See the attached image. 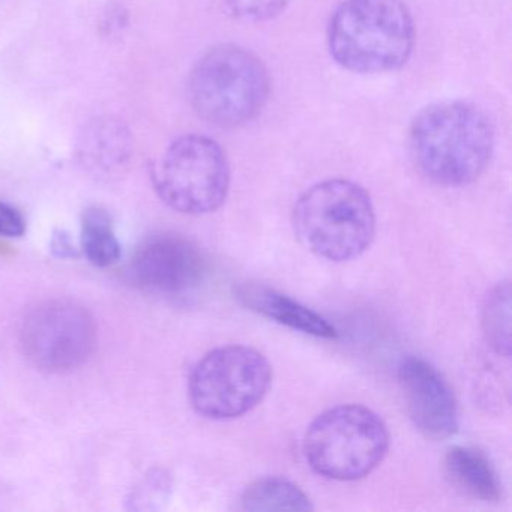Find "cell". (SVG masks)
<instances>
[{
    "mask_svg": "<svg viewBox=\"0 0 512 512\" xmlns=\"http://www.w3.org/2000/svg\"><path fill=\"white\" fill-rule=\"evenodd\" d=\"M409 149L416 169L428 181L442 187H464L475 182L490 163L493 125L473 104H431L410 124Z\"/></svg>",
    "mask_w": 512,
    "mask_h": 512,
    "instance_id": "cell-1",
    "label": "cell"
},
{
    "mask_svg": "<svg viewBox=\"0 0 512 512\" xmlns=\"http://www.w3.org/2000/svg\"><path fill=\"white\" fill-rule=\"evenodd\" d=\"M328 46L352 73L400 70L415 46L412 14L403 0H346L329 23Z\"/></svg>",
    "mask_w": 512,
    "mask_h": 512,
    "instance_id": "cell-2",
    "label": "cell"
},
{
    "mask_svg": "<svg viewBox=\"0 0 512 512\" xmlns=\"http://www.w3.org/2000/svg\"><path fill=\"white\" fill-rule=\"evenodd\" d=\"M292 223L310 253L334 263L358 259L376 236L370 196L347 179H328L308 188L295 203Z\"/></svg>",
    "mask_w": 512,
    "mask_h": 512,
    "instance_id": "cell-3",
    "label": "cell"
},
{
    "mask_svg": "<svg viewBox=\"0 0 512 512\" xmlns=\"http://www.w3.org/2000/svg\"><path fill=\"white\" fill-rule=\"evenodd\" d=\"M271 91L263 62L233 44L214 47L194 65L188 97L194 112L208 124L236 128L259 116Z\"/></svg>",
    "mask_w": 512,
    "mask_h": 512,
    "instance_id": "cell-4",
    "label": "cell"
},
{
    "mask_svg": "<svg viewBox=\"0 0 512 512\" xmlns=\"http://www.w3.org/2000/svg\"><path fill=\"white\" fill-rule=\"evenodd\" d=\"M388 427L362 404H341L320 413L304 437V454L314 472L334 481H358L388 454Z\"/></svg>",
    "mask_w": 512,
    "mask_h": 512,
    "instance_id": "cell-5",
    "label": "cell"
},
{
    "mask_svg": "<svg viewBox=\"0 0 512 512\" xmlns=\"http://www.w3.org/2000/svg\"><path fill=\"white\" fill-rule=\"evenodd\" d=\"M152 182L160 199L173 211L205 215L217 211L230 187V167L220 143L199 134L179 137L163 152Z\"/></svg>",
    "mask_w": 512,
    "mask_h": 512,
    "instance_id": "cell-6",
    "label": "cell"
},
{
    "mask_svg": "<svg viewBox=\"0 0 512 512\" xmlns=\"http://www.w3.org/2000/svg\"><path fill=\"white\" fill-rule=\"evenodd\" d=\"M272 383L268 359L253 347H218L191 371L188 394L197 413L226 421L241 418L262 403Z\"/></svg>",
    "mask_w": 512,
    "mask_h": 512,
    "instance_id": "cell-7",
    "label": "cell"
},
{
    "mask_svg": "<svg viewBox=\"0 0 512 512\" xmlns=\"http://www.w3.org/2000/svg\"><path fill=\"white\" fill-rule=\"evenodd\" d=\"M28 361L46 373L82 367L97 344V325L88 310L68 299L41 302L23 320L20 332Z\"/></svg>",
    "mask_w": 512,
    "mask_h": 512,
    "instance_id": "cell-8",
    "label": "cell"
},
{
    "mask_svg": "<svg viewBox=\"0 0 512 512\" xmlns=\"http://www.w3.org/2000/svg\"><path fill=\"white\" fill-rule=\"evenodd\" d=\"M208 263L202 251L182 236L161 235L146 241L131 262L133 280L160 295L193 292L205 280Z\"/></svg>",
    "mask_w": 512,
    "mask_h": 512,
    "instance_id": "cell-9",
    "label": "cell"
},
{
    "mask_svg": "<svg viewBox=\"0 0 512 512\" xmlns=\"http://www.w3.org/2000/svg\"><path fill=\"white\" fill-rule=\"evenodd\" d=\"M398 380L415 427L430 440H445L458 430V406L449 383L425 359L409 356L398 367Z\"/></svg>",
    "mask_w": 512,
    "mask_h": 512,
    "instance_id": "cell-10",
    "label": "cell"
},
{
    "mask_svg": "<svg viewBox=\"0 0 512 512\" xmlns=\"http://www.w3.org/2000/svg\"><path fill=\"white\" fill-rule=\"evenodd\" d=\"M236 298L250 310L293 331L323 340H335L338 337L337 329L325 317L277 290L257 284H245L239 287Z\"/></svg>",
    "mask_w": 512,
    "mask_h": 512,
    "instance_id": "cell-11",
    "label": "cell"
},
{
    "mask_svg": "<svg viewBox=\"0 0 512 512\" xmlns=\"http://www.w3.org/2000/svg\"><path fill=\"white\" fill-rule=\"evenodd\" d=\"M131 134L124 122L116 118L92 121L80 136L79 158L91 172H118L130 160Z\"/></svg>",
    "mask_w": 512,
    "mask_h": 512,
    "instance_id": "cell-12",
    "label": "cell"
},
{
    "mask_svg": "<svg viewBox=\"0 0 512 512\" xmlns=\"http://www.w3.org/2000/svg\"><path fill=\"white\" fill-rule=\"evenodd\" d=\"M446 476L454 487L482 502H499L502 484L484 452L470 446H454L445 457Z\"/></svg>",
    "mask_w": 512,
    "mask_h": 512,
    "instance_id": "cell-13",
    "label": "cell"
},
{
    "mask_svg": "<svg viewBox=\"0 0 512 512\" xmlns=\"http://www.w3.org/2000/svg\"><path fill=\"white\" fill-rule=\"evenodd\" d=\"M245 511H313L310 497L289 479L266 476L245 488L241 499Z\"/></svg>",
    "mask_w": 512,
    "mask_h": 512,
    "instance_id": "cell-14",
    "label": "cell"
},
{
    "mask_svg": "<svg viewBox=\"0 0 512 512\" xmlns=\"http://www.w3.org/2000/svg\"><path fill=\"white\" fill-rule=\"evenodd\" d=\"M82 245L89 262L98 268H109L121 259V245L109 212L94 206L83 214Z\"/></svg>",
    "mask_w": 512,
    "mask_h": 512,
    "instance_id": "cell-15",
    "label": "cell"
},
{
    "mask_svg": "<svg viewBox=\"0 0 512 512\" xmlns=\"http://www.w3.org/2000/svg\"><path fill=\"white\" fill-rule=\"evenodd\" d=\"M485 337L497 353L511 352V286L508 281L497 284L485 299L482 310Z\"/></svg>",
    "mask_w": 512,
    "mask_h": 512,
    "instance_id": "cell-16",
    "label": "cell"
},
{
    "mask_svg": "<svg viewBox=\"0 0 512 512\" xmlns=\"http://www.w3.org/2000/svg\"><path fill=\"white\" fill-rule=\"evenodd\" d=\"M223 4L236 19L263 22L283 13L290 0H223Z\"/></svg>",
    "mask_w": 512,
    "mask_h": 512,
    "instance_id": "cell-17",
    "label": "cell"
},
{
    "mask_svg": "<svg viewBox=\"0 0 512 512\" xmlns=\"http://www.w3.org/2000/svg\"><path fill=\"white\" fill-rule=\"evenodd\" d=\"M167 488H169V482L166 476L161 473L148 476V479H145V482L134 491L133 500H131L133 508L151 509L152 502L166 499Z\"/></svg>",
    "mask_w": 512,
    "mask_h": 512,
    "instance_id": "cell-18",
    "label": "cell"
},
{
    "mask_svg": "<svg viewBox=\"0 0 512 512\" xmlns=\"http://www.w3.org/2000/svg\"><path fill=\"white\" fill-rule=\"evenodd\" d=\"M26 223L19 209L8 203L0 202V236L20 238L25 233Z\"/></svg>",
    "mask_w": 512,
    "mask_h": 512,
    "instance_id": "cell-19",
    "label": "cell"
}]
</instances>
